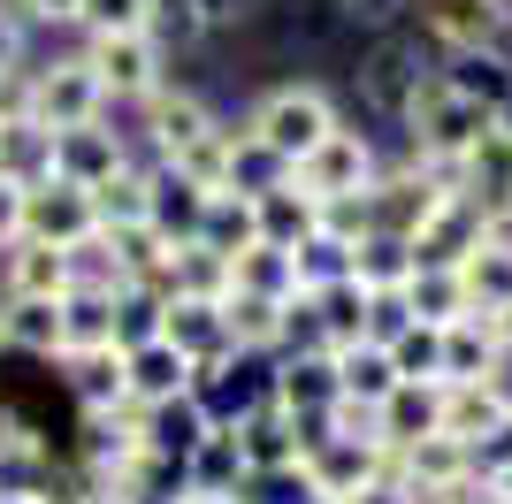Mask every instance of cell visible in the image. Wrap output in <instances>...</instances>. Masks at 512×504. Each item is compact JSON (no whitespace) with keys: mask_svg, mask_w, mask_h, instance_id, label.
<instances>
[{"mask_svg":"<svg viewBox=\"0 0 512 504\" xmlns=\"http://www.w3.org/2000/svg\"><path fill=\"white\" fill-rule=\"evenodd\" d=\"M482 489H497V497H505V504H512V474H505V482H482Z\"/></svg>","mask_w":512,"mask_h":504,"instance_id":"55","label":"cell"},{"mask_svg":"<svg viewBox=\"0 0 512 504\" xmlns=\"http://www.w3.org/2000/svg\"><path fill=\"white\" fill-rule=\"evenodd\" d=\"M436 77L459 92V100H474L482 115H512V62L497 54V46H474V54H451V69H436Z\"/></svg>","mask_w":512,"mask_h":504,"instance_id":"23","label":"cell"},{"mask_svg":"<svg viewBox=\"0 0 512 504\" xmlns=\"http://www.w3.org/2000/svg\"><path fill=\"white\" fill-rule=\"evenodd\" d=\"M77 504H130V497H115V489H85Z\"/></svg>","mask_w":512,"mask_h":504,"instance_id":"53","label":"cell"},{"mask_svg":"<svg viewBox=\"0 0 512 504\" xmlns=\"http://www.w3.org/2000/svg\"><path fill=\"white\" fill-rule=\"evenodd\" d=\"M451 275H459V291H467L474 314H497V306L512 298V237H497V230H490V237H482V245H474Z\"/></svg>","mask_w":512,"mask_h":504,"instance_id":"27","label":"cell"},{"mask_svg":"<svg viewBox=\"0 0 512 504\" xmlns=\"http://www.w3.org/2000/svg\"><path fill=\"white\" fill-rule=\"evenodd\" d=\"M23 237V184H8V176H0V252L16 245Z\"/></svg>","mask_w":512,"mask_h":504,"instance_id":"46","label":"cell"},{"mask_svg":"<svg viewBox=\"0 0 512 504\" xmlns=\"http://www.w3.org/2000/svg\"><path fill=\"white\" fill-rule=\"evenodd\" d=\"M0 504H46V489H31V482H23V489H8V482H0Z\"/></svg>","mask_w":512,"mask_h":504,"instance_id":"50","label":"cell"},{"mask_svg":"<svg viewBox=\"0 0 512 504\" xmlns=\"http://www.w3.org/2000/svg\"><path fill=\"white\" fill-rule=\"evenodd\" d=\"M230 153H237V130H230V123H214L207 138H199L192 153H176L169 168H176L192 191H230Z\"/></svg>","mask_w":512,"mask_h":504,"instance_id":"40","label":"cell"},{"mask_svg":"<svg viewBox=\"0 0 512 504\" xmlns=\"http://www.w3.org/2000/svg\"><path fill=\"white\" fill-rule=\"evenodd\" d=\"M23 23H77V0H8Z\"/></svg>","mask_w":512,"mask_h":504,"instance_id":"47","label":"cell"},{"mask_svg":"<svg viewBox=\"0 0 512 504\" xmlns=\"http://www.w3.org/2000/svg\"><path fill=\"white\" fill-rule=\"evenodd\" d=\"M199 207H207V191H192L176 168H153V230L169 237V245H192V230H199Z\"/></svg>","mask_w":512,"mask_h":504,"instance_id":"36","label":"cell"},{"mask_svg":"<svg viewBox=\"0 0 512 504\" xmlns=\"http://www.w3.org/2000/svg\"><path fill=\"white\" fill-rule=\"evenodd\" d=\"M421 436H436V390H421V382H398V390L375 405V443L398 459V451H413Z\"/></svg>","mask_w":512,"mask_h":504,"instance_id":"25","label":"cell"},{"mask_svg":"<svg viewBox=\"0 0 512 504\" xmlns=\"http://www.w3.org/2000/svg\"><path fill=\"white\" fill-rule=\"evenodd\" d=\"M444 191H451V176H436V168H421V161H406L398 176H375V184H367V199H360V207H367V230L406 245Z\"/></svg>","mask_w":512,"mask_h":504,"instance_id":"8","label":"cell"},{"mask_svg":"<svg viewBox=\"0 0 512 504\" xmlns=\"http://www.w3.org/2000/svg\"><path fill=\"white\" fill-rule=\"evenodd\" d=\"M100 115H107V92H100L85 54H54V62L31 69V123H39L46 138L85 130V123H100Z\"/></svg>","mask_w":512,"mask_h":504,"instance_id":"6","label":"cell"},{"mask_svg":"<svg viewBox=\"0 0 512 504\" xmlns=\"http://www.w3.org/2000/svg\"><path fill=\"white\" fill-rule=\"evenodd\" d=\"M115 306L123 291H69L54 314H62V359H85V352H123L115 344Z\"/></svg>","mask_w":512,"mask_h":504,"instance_id":"21","label":"cell"},{"mask_svg":"<svg viewBox=\"0 0 512 504\" xmlns=\"http://www.w3.org/2000/svg\"><path fill=\"white\" fill-rule=\"evenodd\" d=\"M207 130H214V107L199 100V92H169V84H161L146 100V138H153V153H161V168H169L176 153H192Z\"/></svg>","mask_w":512,"mask_h":504,"instance_id":"18","label":"cell"},{"mask_svg":"<svg viewBox=\"0 0 512 504\" xmlns=\"http://www.w3.org/2000/svg\"><path fill=\"white\" fill-rule=\"evenodd\" d=\"M497 23H505V0H436V8H428V31H436L451 54L497 46Z\"/></svg>","mask_w":512,"mask_h":504,"instance_id":"33","label":"cell"},{"mask_svg":"<svg viewBox=\"0 0 512 504\" xmlns=\"http://www.w3.org/2000/svg\"><path fill=\"white\" fill-rule=\"evenodd\" d=\"M153 336L169 344L192 375H214V367H230V321H222V306H199V298H169L161 306V321H153Z\"/></svg>","mask_w":512,"mask_h":504,"instance_id":"10","label":"cell"},{"mask_svg":"<svg viewBox=\"0 0 512 504\" xmlns=\"http://www.w3.org/2000/svg\"><path fill=\"white\" fill-rule=\"evenodd\" d=\"M383 359L398 382H421V390H444V329H421V321H398L383 336Z\"/></svg>","mask_w":512,"mask_h":504,"instance_id":"30","label":"cell"},{"mask_svg":"<svg viewBox=\"0 0 512 504\" xmlns=\"http://www.w3.org/2000/svg\"><path fill=\"white\" fill-rule=\"evenodd\" d=\"M367 84H375L390 107H406V100H413V84H421V69H406V46H383V54L367 62Z\"/></svg>","mask_w":512,"mask_h":504,"instance_id":"43","label":"cell"},{"mask_svg":"<svg viewBox=\"0 0 512 504\" xmlns=\"http://www.w3.org/2000/svg\"><path fill=\"white\" fill-rule=\"evenodd\" d=\"M505 474H512V413H505L497 436L474 443V482H505Z\"/></svg>","mask_w":512,"mask_h":504,"instance_id":"44","label":"cell"},{"mask_svg":"<svg viewBox=\"0 0 512 504\" xmlns=\"http://www.w3.org/2000/svg\"><path fill=\"white\" fill-rule=\"evenodd\" d=\"M237 482H245L237 436H230V420H214L207 436L192 443V459H184V489H192V497H237Z\"/></svg>","mask_w":512,"mask_h":504,"instance_id":"26","label":"cell"},{"mask_svg":"<svg viewBox=\"0 0 512 504\" xmlns=\"http://www.w3.org/2000/svg\"><path fill=\"white\" fill-rule=\"evenodd\" d=\"M192 245H199V252H214V260H237V252H253V245H260L253 199H245V191H207Z\"/></svg>","mask_w":512,"mask_h":504,"instance_id":"22","label":"cell"},{"mask_svg":"<svg viewBox=\"0 0 512 504\" xmlns=\"http://www.w3.org/2000/svg\"><path fill=\"white\" fill-rule=\"evenodd\" d=\"M0 329H8V352L62 359V314H54V306H31V298H0Z\"/></svg>","mask_w":512,"mask_h":504,"instance_id":"37","label":"cell"},{"mask_svg":"<svg viewBox=\"0 0 512 504\" xmlns=\"http://www.w3.org/2000/svg\"><path fill=\"white\" fill-rule=\"evenodd\" d=\"M337 130V107H329V92L321 84H276L268 100L253 107V123H245V138H253L268 161H283V168H299L306 153L321 146Z\"/></svg>","mask_w":512,"mask_h":504,"instance_id":"2","label":"cell"},{"mask_svg":"<svg viewBox=\"0 0 512 504\" xmlns=\"http://www.w3.org/2000/svg\"><path fill=\"white\" fill-rule=\"evenodd\" d=\"M123 398L130 405H176V398H192V367L161 344V336H146V344H130L123 352Z\"/></svg>","mask_w":512,"mask_h":504,"instance_id":"17","label":"cell"},{"mask_svg":"<svg viewBox=\"0 0 512 504\" xmlns=\"http://www.w3.org/2000/svg\"><path fill=\"white\" fill-rule=\"evenodd\" d=\"M467 504H505V497H497V489H482V482H474V497Z\"/></svg>","mask_w":512,"mask_h":504,"instance_id":"54","label":"cell"},{"mask_svg":"<svg viewBox=\"0 0 512 504\" xmlns=\"http://www.w3.org/2000/svg\"><path fill=\"white\" fill-rule=\"evenodd\" d=\"M123 168H130V146L107 130V115H100V123H85V130H62V138H54V184L100 191L107 176H123Z\"/></svg>","mask_w":512,"mask_h":504,"instance_id":"15","label":"cell"},{"mask_svg":"<svg viewBox=\"0 0 512 504\" xmlns=\"http://www.w3.org/2000/svg\"><path fill=\"white\" fill-rule=\"evenodd\" d=\"M0 298L62 306V298H69V252H46V245H8V252H0Z\"/></svg>","mask_w":512,"mask_h":504,"instance_id":"19","label":"cell"},{"mask_svg":"<svg viewBox=\"0 0 512 504\" xmlns=\"http://www.w3.org/2000/svg\"><path fill=\"white\" fill-rule=\"evenodd\" d=\"M383 168H375V146H367V130H329L314 153H306L299 168H291V184L314 199V207H360L367 184H375Z\"/></svg>","mask_w":512,"mask_h":504,"instance_id":"4","label":"cell"},{"mask_svg":"<svg viewBox=\"0 0 512 504\" xmlns=\"http://www.w3.org/2000/svg\"><path fill=\"white\" fill-rule=\"evenodd\" d=\"M230 436H237V459H245V474H299V443H306V428H299V420H283L268 398L245 405V413H230Z\"/></svg>","mask_w":512,"mask_h":504,"instance_id":"12","label":"cell"},{"mask_svg":"<svg viewBox=\"0 0 512 504\" xmlns=\"http://www.w3.org/2000/svg\"><path fill=\"white\" fill-rule=\"evenodd\" d=\"M8 69H23V16L0 0V77H8Z\"/></svg>","mask_w":512,"mask_h":504,"instance_id":"45","label":"cell"},{"mask_svg":"<svg viewBox=\"0 0 512 504\" xmlns=\"http://www.w3.org/2000/svg\"><path fill=\"white\" fill-rule=\"evenodd\" d=\"M505 413H512V390H505V382H444V390H436V436L467 443V451L482 436H497Z\"/></svg>","mask_w":512,"mask_h":504,"instance_id":"14","label":"cell"},{"mask_svg":"<svg viewBox=\"0 0 512 504\" xmlns=\"http://www.w3.org/2000/svg\"><path fill=\"white\" fill-rule=\"evenodd\" d=\"M329 367H337V398L360 405V413H375V405L398 390V375H390V359H383V344H375V336H367V344H352V352H329Z\"/></svg>","mask_w":512,"mask_h":504,"instance_id":"32","label":"cell"},{"mask_svg":"<svg viewBox=\"0 0 512 504\" xmlns=\"http://www.w3.org/2000/svg\"><path fill=\"white\" fill-rule=\"evenodd\" d=\"M398 314L421 321V329H451V321H467V291H459V275L451 268H413V283L398 291Z\"/></svg>","mask_w":512,"mask_h":504,"instance_id":"29","label":"cell"},{"mask_svg":"<svg viewBox=\"0 0 512 504\" xmlns=\"http://www.w3.org/2000/svg\"><path fill=\"white\" fill-rule=\"evenodd\" d=\"M344 275H352V283H360L375 306H390V298L413 283V252L398 245V237H360V245H352V268H344Z\"/></svg>","mask_w":512,"mask_h":504,"instance_id":"31","label":"cell"},{"mask_svg":"<svg viewBox=\"0 0 512 504\" xmlns=\"http://www.w3.org/2000/svg\"><path fill=\"white\" fill-rule=\"evenodd\" d=\"M0 352H8V329H0Z\"/></svg>","mask_w":512,"mask_h":504,"instance_id":"57","label":"cell"},{"mask_svg":"<svg viewBox=\"0 0 512 504\" xmlns=\"http://www.w3.org/2000/svg\"><path fill=\"white\" fill-rule=\"evenodd\" d=\"M92 214H100V230H130V222H146V214H153V168L130 161L123 176H107V184L92 191Z\"/></svg>","mask_w":512,"mask_h":504,"instance_id":"38","label":"cell"},{"mask_svg":"<svg viewBox=\"0 0 512 504\" xmlns=\"http://www.w3.org/2000/svg\"><path fill=\"white\" fill-rule=\"evenodd\" d=\"M184 8H192L199 23H222V16H230V8H237V0H184Z\"/></svg>","mask_w":512,"mask_h":504,"instance_id":"49","label":"cell"},{"mask_svg":"<svg viewBox=\"0 0 512 504\" xmlns=\"http://www.w3.org/2000/svg\"><path fill=\"white\" fill-rule=\"evenodd\" d=\"M467 497H474V489H467ZM467 497H428V504H467Z\"/></svg>","mask_w":512,"mask_h":504,"instance_id":"56","label":"cell"},{"mask_svg":"<svg viewBox=\"0 0 512 504\" xmlns=\"http://www.w3.org/2000/svg\"><path fill=\"white\" fill-rule=\"evenodd\" d=\"M268 405H276L283 420L314 428V420L337 405V367H329V352H299V359H283L276 382H268Z\"/></svg>","mask_w":512,"mask_h":504,"instance_id":"16","label":"cell"},{"mask_svg":"<svg viewBox=\"0 0 512 504\" xmlns=\"http://www.w3.org/2000/svg\"><path fill=\"white\" fill-rule=\"evenodd\" d=\"M230 291L268 298V306H299V268H291V252L253 245V252H237V260H230Z\"/></svg>","mask_w":512,"mask_h":504,"instance_id":"34","label":"cell"},{"mask_svg":"<svg viewBox=\"0 0 512 504\" xmlns=\"http://www.w3.org/2000/svg\"><path fill=\"white\" fill-rule=\"evenodd\" d=\"M253 222H260V245H276V252H299L306 237L321 230V207L306 199L299 184H291V176H283L276 191H260V199H253Z\"/></svg>","mask_w":512,"mask_h":504,"instance_id":"24","label":"cell"},{"mask_svg":"<svg viewBox=\"0 0 512 504\" xmlns=\"http://www.w3.org/2000/svg\"><path fill=\"white\" fill-rule=\"evenodd\" d=\"M352 504H413V497H406V482H398V474H383V482H367Z\"/></svg>","mask_w":512,"mask_h":504,"instance_id":"48","label":"cell"},{"mask_svg":"<svg viewBox=\"0 0 512 504\" xmlns=\"http://www.w3.org/2000/svg\"><path fill=\"white\" fill-rule=\"evenodd\" d=\"M444 382H505V344L490 314H467L444 329Z\"/></svg>","mask_w":512,"mask_h":504,"instance_id":"20","label":"cell"},{"mask_svg":"<svg viewBox=\"0 0 512 504\" xmlns=\"http://www.w3.org/2000/svg\"><path fill=\"white\" fill-rule=\"evenodd\" d=\"M222 321H230V352H283L291 344V306H268V298H245L230 291L222 298Z\"/></svg>","mask_w":512,"mask_h":504,"instance_id":"28","label":"cell"},{"mask_svg":"<svg viewBox=\"0 0 512 504\" xmlns=\"http://www.w3.org/2000/svg\"><path fill=\"white\" fill-rule=\"evenodd\" d=\"M62 367H69V390H77L85 420L130 405V398H123V352H85V359H62Z\"/></svg>","mask_w":512,"mask_h":504,"instance_id":"39","label":"cell"},{"mask_svg":"<svg viewBox=\"0 0 512 504\" xmlns=\"http://www.w3.org/2000/svg\"><path fill=\"white\" fill-rule=\"evenodd\" d=\"M482 237H490V230H482V214H474L459 191H444V199L428 207V222L406 237V252H413V268H459Z\"/></svg>","mask_w":512,"mask_h":504,"instance_id":"13","label":"cell"},{"mask_svg":"<svg viewBox=\"0 0 512 504\" xmlns=\"http://www.w3.org/2000/svg\"><path fill=\"white\" fill-rule=\"evenodd\" d=\"M100 237V214H92V191H77V184H31L23 191V237L16 245H46V252H77V245H92Z\"/></svg>","mask_w":512,"mask_h":504,"instance_id":"7","label":"cell"},{"mask_svg":"<svg viewBox=\"0 0 512 504\" xmlns=\"http://www.w3.org/2000/svg\"><path fill=\"white\" fill-rule=\"evenodd\" d=\"M85 62H92V77H100V92L107 100H138L146 107L153 92H161V69H169V54L153 46V31H130V39H85Z\"/></svg>","mask_w":512,"mask_h":504,"instance_id":"9","label":"cell"},{"mask_svg":"<svg viewBox=\"0 0 512 504\" xmlns=\"http://www.w3.org/2000/svg\"><path fill=\"white\" fill-rule=\"evenodd\" d=\"M451 191H459V199L482 214V230L512 237V115H497V123L482 130L467 153H459V168H451Z\"/></svg>","mask_w":512,"mask_h":504,"instance_id":"5","label":"cell"},{"mask_svg":"<svg viewBox=\"0 0 512 504\" xmlns=\"http://www.w3.org/2000/svg\"><path fill=\"white\" fill-rule=\"evenodd\" d=\"M398 115H406L413 161H421V168H436V176H451V168H459V153H467L474 138H482V130L497 123V115H482L474 100H459V92H451L444 77H421V84H413V100L398 107Z\"/></svg>","mask_w":512,"mask_h":504,"instance_id":"1","label":"cell"},{"mask_svg":"<svg viewBox=\"0 0 512 504\" xmlns=\"http://www.w3.org/2000/svg\"><path fill=\"white\" fill-rule=\"evenodd\" d=\"M390 474L406 482L413 504H428V497H467V489H474V451H467V443H451V436H421L413 451L390 459Z\"/></svg>","mask_w":512,"mask_h":504,"instance_id":"11","label":"cell"},{"mask_svg":"<svg viewBox=\"0 0 512 504\" xmlns=\"http://www.w3.org/2000/svg\"><path fill=\"white\" fill-rule=\"evenodd\" d=\"M383 474H390V451L375 436H329V428H314V436L299 443L306 504H352L367 482H383Z\"/></svg>","mask_w":512,"mask_h":504,"instance_id":"3","label":"cell"},{"mask_svg":"<svg viewBox=\"0 0 512 504\" xmlns=\"http://www.w3.org/2000/svg\"><path fill=\"white\" fill-rule=\"evenodd\" d=\"M176 298H199V306H222L230 298V260H214L199 245H176V268H169Z\"/></svg>","mask_w":512,"mask_h":504,"instance_id":"41","label":"cell"},{"mask_svg":"<svg viewBox=\"0 0 512 504\" xmlns=\"http://www.w3.org/2000/svg\"><path fill=\"white\" fill-rule=\"evenodd\" d=\"M352 16H375V23H383V16H398V0H352Z\"/></svg>","mask_w":512,"mask_h":504,"instance_id":"51","label":"cell"},{"mask_svg":"<svg viewBox=\"0 0 512 504\" xmlns=\"http://www.w3.org/2000/svg\"><path fill=\"white\" fill-rule=\"evenodd\" d=\"M77 23L85 39H130V31H153V0H77Z\"/></svg>","mask_w":512,"mask_h":504,"instance_id":"42","label":"cell"},{"mask_svg":"<svg viewBox=\"0 0 512 504\" xmlns=\"http://www.w3.org/2000/svg\"><path fill=\"white\" fill-rule=\"evenodd\" d=\"M0 176H8V184H23V191L54 176V138H46L31 115H23V123H0Z\"/></svg>","mask_w":512,"mask_h":504,"instance_id":"35","label":"cell"},{"mask_svg":"<svg viewBox=\"0 0 512 504\" xmlns=\"http://www.w3.org/2000/svg\"><path fill=\"white\" fill-rule=\"evenodd\" d=\"M490 321H497V344H505V352H512V298H505V306H497Z\"/></svg>","mask_w":512,"mask_h":504,"instance_id":"52","label":"cell"}]
</instances>
